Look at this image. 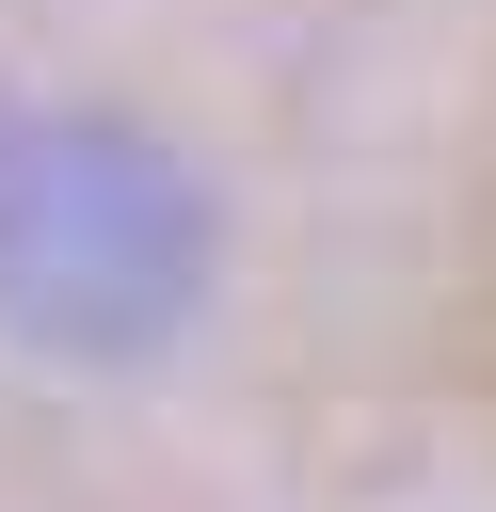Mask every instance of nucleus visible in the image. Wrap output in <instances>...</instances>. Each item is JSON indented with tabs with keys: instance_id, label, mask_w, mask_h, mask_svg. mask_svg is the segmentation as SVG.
I'll list each match as a JSON object with an SVG mask.
<instances>
[{
	"instance_id": "nucleus-1",
	"label": "nucleus",
	"mask_w": 496,
	"mask_h": 512,
	"mask_svg": "<svg viewBox=\"0 0 496 512\" xmlns=\"http://www.w3.org/2000/svg\"><path fill=\"white\" fill-rule=\"evenodd\" d=\"M224 288V192L112 96L0 80V336L48 368H144Z\"/></svg>"
}]
</instances>
